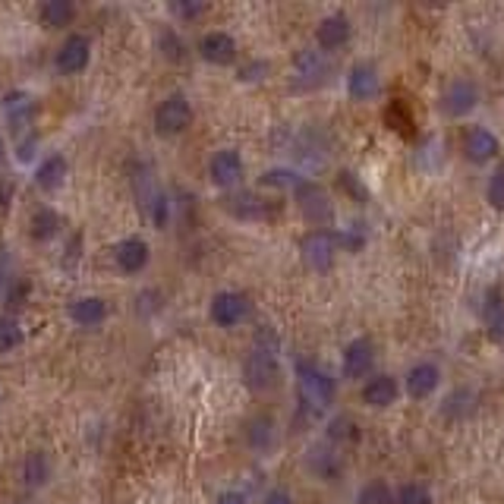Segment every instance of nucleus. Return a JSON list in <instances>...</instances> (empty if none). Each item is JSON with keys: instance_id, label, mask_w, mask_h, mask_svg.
<instances>
[{"instance_id": "f257e3e1", "label": "nucleus", "mask_w": 504, "mask_h": 504, "mask_svg": "<svg viewBox=\"0 0 504 504\" xmlns=\"http://www.w3.org/2000/svg\"><path fill=\"white\" fill-rule=\"evenodd\" d=\"M296 391H300L302 410L309 416H322L334 403V378L325 369L312 366V363L296 366Z\"/></svg>"}, {"instance_id": "f03ea898", "label": "nucleus", "mask_w": 504, "mask_h": 504, "mask_svg": "<svg viewBox=\"0 0 504 504\" xmlns=\"http://www.w3.org/2000/svg\"><path fill=\"white\" fill-rule=\"evenodd\" d=\"M246 385L252 391H268L278 385V338L271 332H262L246 356Z\"/></svg>"}, {"instance_id": "7ed1b4c3", "label": "nucleus", "mask_w": 504, "mask_h": 504, "mask_svg": "<svg viewBox=\"0 0 504 504\" xmlns=\"http://www.w3.org/2000/svg\"><path fill=\"white\" fill-rule=\"evenodd\" d=\"M133 187H136V195H139V202H142L145 215L151 218V224H155V227H164L167 224V199L158 189V183H155V173H151L149 167H139L136 177H133Z\"/></svg>"}, {"instance_id": "20e7f679", "label": "nucleus", "mask_w": 504, "mask_h": 504, "mask_svg": "<svg viewBox=\"0 0 504 504\" xmlns=\"http://www.w3.org/2000/svg\"><path fill=\"white\" fill-rule=\"evenodd\" d=\"M252 302L246 294L240 290H221V294L211 300V322L221 325V328H237L249 318Z\"/></svg>"}, {"instance_id": "39448f33", "label": "nucleus", "mask_w": 504, "mask_h": 504, "mask_svg": "<svg viewBox=\"0 0 504 504\" xmlns=\"http://www.w3.org/2000/svg\"><path fill=\"white\" fill-rule=\"evenodd\" d=\"M189 123H193V108H189V101L183 95H167L155 111V130L161 136H177V133L187 130Z\"/></svg>"}, {"instance_id": "423d86ee", "label": "nucleus", "mask_w": 504, "mask_h": 504, "mask_svg": "<svg viewBox=\"0 0 504 504\" xmlns=\"http://www.w3.org/2000/svg\"><path fill=\"white\" fill-rule=\"evenodd\" d=\"M340 246V237L332 231H312L309 237L302 240V262L312 268V271H328L334 265V252Z\"/></svg>"}, {"instance_id": "0eeeda50", "label": "nucleus", "mask_w": 504, "mask_h": 504, "mask_svg": "<svg viewBox=\"0 0 504 504\" xmlns=\"http://www.w3.org/2000/svg\"><path fill=\"white\" fill-rule=\"evenodd\" d=\"M479 104V88H476L473 80H467V76H457V80H451L445 86V92H441V111H445L447 117H467L470 111Z\"/></svg>"}, {"instance_id": "6e6552de", "label": "nucleus", "mask_w": 504, "mask_h": 504, "mask_svg": "<svg viewBox=\"0 0 504 504\" xmlns=\"http://www.w3.org/2000/svg\"><path fill=\"white\" fill-rule=\"evenodd\" d=\"M328 70H332V64H328V54H325V50H316V48L300 50V54H296V60H294V76H296V82H300L302 88L322 86V82L328 80Z\"/></svg>"}, {"instance_id": "1a4fd4ad", "label": "nucleus", "mask_w": 504, "mask_h": 504, "mask_svg": "<svg viewBox=\"0 0 504 504\" xmlns=\"http://www.w3.org/2000/svg\"><path fill=\"white\" fill-rule=\"evenodd\" d=\"M296 202H300L302 215L309 218V221H316V224L332 221V215H334V209H332V195L325 193V189L318 187V183L302 180L300 187H296Z\"/></svg>"}, {"instance_id": "9d476101", "label": "nucleus", "mask_w": 504, "mask_h": 504, "mask_svg": "<svg viewBox=\"0 0 504 504\" xmlns=\"http://www.w3.org/2000/svg\"><path fill=\"white\" fill-rule=\"evenodd\" d=\"M88 57H92V42L82 32H73L57 50V70L64 76H76L88 66Z\"/></svg>"}, {"instance_id": "9b49d317", "label": "nucleus", "mask_w": 504, "mask_h": 504, "mask_svg": "<svg viewBox=\"0 0 504 504\" xmlns=\"http://www.w3.org/2000/svg\"><path fill=\"white\" fill-rule=\"evenodd\" d=\"M243 158H240L237 149H221L215 151V158L209 164V173H211V183L221 189H233L240 180H243Z\"/></svg>"}, {"instance_id": "f8f14e48", "label": "nucleus", "mask_w": 504, "mask_h": 504, "mask_svg": "<svg viewBox=\"0 0 504 504\" xmlns=\"http://www.w3.org/2000/svg\"><path fill=\"white\" fill-rule=\"evenodd\" d=\"M375 366V347L372 340L356 338L344 350V375L347 378H366Z\"/></svg>"}, {"instance_id": "ddd939ff", "label": "nucleus", "mask_w": 504, "mask_h": 504, "mask_svg": "<svg viewBox=\"0 0 504 504\" xmlns=\"http://www.w3.org/2000/svg\"><path fill=\"white\" fill-rule=\"evenodd\" d=\"M378 88H382V80H378V70L372 64H356L347 76V92L353 101L378 98Z\"/></svg>"}, {"instance_id": "4468645a", "label": "nucleus", "mask_w": 504, "mask_h": 504, "mask_svg": "<svg viewBox=\"0 0 504 504\" xmlns=\"http://www.w3.org/2000/svg\"><path fill=\"white\" fill-rule=\"evenodd\" d=\"M463 155L473 164H485V161H492L498 155V136L492 130H485V126H473L467 133V139H463Z\"/></svg>"}, {"instance_id": "2eb2a0df", "label": "nucleus", "mask_w": 504, "mask_h": 504, "mask_svg": "<svg viewBox=\"0 0 504 504\" xmlns=\"http://www.w3.org/2000/svg\"><path fill=\"white\" fill-rule=\"evenodd\" d=\"M401 397V385H397L394 375H375L363 385V403L366 407H375V410H382V407H391V403Z\"/></svg>"}, {"instance_id": "dca6fc26", "label": "nucleus", "mask_w": 504, "mask_h": 504, "mask_svg": "<svg viewBox=\"0 0 504 504\" xmlns=\"http://www.w3.org/2000/svg\"><path fill=\"white\" fill-rule=\"evenodd\" d=\"M316 42H318V48H322V50L344 48V44L350 42V19H347L344 13L325 16V19L318 22V29H316Z\"/></svg>"}, {"instance_id": "f3484780", "label": "nucleus", "mask_w": 504, "mask_h": 504, "mask_svg": "<svg viewBox=\"0 0 504 504\" xmlns=\"http://www.w3.org/2000/svg\"><path fill=\"white\" fill-rule=\"evenodd\" d=\"M199 54L209 60V64L227 66L237 57V42H233L227 32H209V35L199 42Z\"/></svg>"}, {"instance_id": "a211bd4d", "label": "nucleus", "mask_w": 504, "mask_h": 504, "mask_svg": "<svg viewBox=\"0 0 504 504\" xmlns=\"http://www.w3.org/2000/svg\"><path fill=\"white\" fill-rule=\"evenodd\" d=\"M114 259H117V268H120V271L139 274L145 265H149V243L139 240V237L123 240V243H117Z\"/></svg>"}, {"instance_id": "6ab92c4d", "label": "nucleus", "mask_w": 504, "mask_h": 504, "mask_svg": "<svg viewBox=\"0 0 504 504\" xmlns=\"http://www.w3.org/2000/svg\"><path fill=\"white\" fill-rule=\"evenodd\" d=\"M439 382H441V372L435 363H416V366L407 372V394H410L413 401H423V397H429L439 388Z\"/></svg>"}, {"instance_id": "aec40b11", "label": "nucleus", "mask_w": 504, "mask_h": 504, "mask_svg": "<svg viewBox=\"0 0 504 504\" xmlns=\"http://www.w3.org/2000/svg\"><path fill=\"white\" fill-rule=\"evenodd\" d=\"M70 318L80 328H98L104 318H108V302L101 296H82L70 306Z\"/></svg>"}, {"instance_id": "412c9836", "label": "nucleus", "mask_w": 504, "mask_h": 504, "mask_svg": "<svg viewBox=\"0 0 504 504\" xmlns=\"http://www.w3.org/2000/svg\"><path fill=\"white\" fill-rule=\"evenodd\" d=\"M19 479H22V485H29V489H38V485L48 483V479H50L48 454H42V451L29 454V457L22 461V467H19Z\"/></svg>"}, {"instance_id": "4be33fe9", "label": "nucleus", "mask_w": 504, "mask_h": 504, "mask_svg": "<svg viewBox=\"0 0 504 504\" xmlns=\"http://www.w3.org/2000/svg\"><path fill=\"white\" fill-rule=\"evenodd\" d=\"M64 177H66V158H64V155H50V158H44L42 164H38V171H35V183L44 189V193L57 189L60 183H64Z\"/></svg>"}, {"instance_id": "5701e85b", "label": "nucleus", "mask_w": 504, "mask_h": 504, "mask_svg": "<svg viewBox=\"0 0 504 504\" xmlns=\"http://www.w3.org/2000/svg\"><path fill=\"white\" fill-rule=\"evenodd\" d=\"M483 316H485V328H489L492 338L504 340V302H501V296H498V290H489Z\"/></svg>"}, {"instance_id": "b1692460", "label": "nucleus", "mask_w": 504, "mask_h": 504, "mask_svg": "<svg viewBox=\"0 0 504 504\" xmlns=\"http://www.w3.org/2000/svg\"><path fill=\"white\" fill-rule=\"evenodd\" d=\"M227 209H231L237 218H265L268 215V205L259 199V195H252V193L231 195V199H227Z\"/></svg>"}, {"instance_id": "393cba45", "label": "nucleus", "mask_w": 504, "mask_h": 504, "mask_svg": "<svg viewBox=\"0 0 504 504\" xmlns=\"http://www.w3.org/2000/svg\"><path fill=\"white\" fill-rule=\"evenodd\" d=\"M274 435H278V432H274V423L268 416L252 419V423H249V447H252V451H259V454L271 451Z\"/></svg>"}, {"instance_id": "a878e982", "label": "nucleus", "mask_w": 504, "mask_h": 504, "mask_svg": "<svg viewBox=\"0 0 504 504\" xmlns=\"http://www.w3.org/2000/svg\"><path fill=\"white\" fill-rule=\"evenodd\" d=\"M70 19H73V4H66V0H50V4H44L42 7V22L44 26H50V29L66 26Z\"/></svg>"}, {"instance_id": "bb28decb", "label": "nucleus", "mask_w": 504, "mask_h": 504, "mask_svg": "<svg viewBox=\"0 0 504 504\" xmlns=\"http://www.w3.org/2000/svg\"><path fill=\"white\" fill-rule=\"evenodd\" d=\"M22 338H26V334H22V325L10 316H0V353L16 350V347L22 344Z\"/></svg>"}, {"instance_id": "cd10ccee", "label": "nucleus", "mask_w": 504, "mask_h": 504, "mask_svg": "<svg viewBox=\"0 0 504 504\" xmlns=\"http://www.w3.org/2000/svg\"><path fill=\"white\" fill-rule=\"evenodd\" d=\"M57 233V215L50 209H38L32 215V237L35 240H50Z\"/></svg>"}, {"instance_id": "c85d7f7f", "label": "nucleus", "mask_w": 504, "mask_h": 504, "mask_svg": "<svg viewBox=\"0 0 504 504\" xmlns=\"http://www.w3.org/2000/svg\"><path fill=\"white\" fill-rule=\"evenodd\" d=\"M360 504H397V495L388 489V483L375 479V483L363 485L360 492Z\"/></svg>"}, {"instance_id": "c756f323", "label": "nucleus", "mask_w": 504, "mask_h": 504, "mask_svg": "<svg viewBox=\"0 0 504 504\" xmlns=\"http://www.w3.org/2000/svg\"><path fill=\"white\" fill-rule=\"evenodd\" d=\"M4 111H7L10 120H26V114L32 111V98L26 92H10L7 98H4Z\"/></svg>"}, {"instance_id": "7c9ffc66", "label": "nucleus", "mask_w": 504, "mask_h": 504, "mask_svg": "<svg viewBox=\"0 0 504 504\" xmlns=\"http://www.w3.org/2000/svg\"><path fill=\"white\" fill-rule=\"evenodd\" d=\"M397 504H432V492L423 483H403L397 489Z\"/></svg>"}, {"instance_id": "2f4dec72", "label": "nucleus", "mask_w": 504, "mask_h": 504, "mask_svg": "<svg viewBox=\"0 0 504 504\" xmlns=\"http://www.w3.org/2000/svg\"><path fill=\"white\" fill-rule=\"evenodd\" d=\"M485 195H489L492 209L501 211L504 209V164L495 167V173L489 177V187H485Z\"/></svg>"}, {"instance_id": "473e14b6", "label": "nucleus", "mask_w": 504, "mask_h": 504, "mask_svg": "<svg viewBox=\"0 0 504 504\" xmlns=\"http://www.w3.org/2000/svg\"><path fill=\"white\" fill-rule=\"evenodd\" d=\"M262 183H265V187H300V177H296L294 171H268L265 177H262Z\"/></svg>"}, {"instance_id": "72a5a7b5", "label": "nucleus", "mask_w": 504, "mask_h": 504, "mask_svg": "<svg viewBox=\"0 0 504 504\" xmlns=\"http://www.w3.org/2000/svg\"><path fill=\"white\" fill-rule=\"evenodd\" d=\"M161 48H164L167 60H183V57H187V48H183V42L173 35V32H164V35H161Z\"/></svg>"}, {"instance_id": "f704fd0d", "label": "nucleus", "mask_w": 504, "mask_h": 504, "mask_svg": "<svg viewBox=\"0 0 504 504\" xmlns=\"http://www.w3.org/2000/svg\"><path fill=\"white\" fill-rule=\"evenodd\" d=\"M173 13L183 16V19H195V16L205 13V4H173Z\"/></svg>"}, {"instance_id": "c9c22d12", "label": "nucleus", "mask_w": 504, "mask_h": 504, "mask_svg": "<svg viewBox=\"0 0 504 504\" xmlns=\"http://www.w3.org/2000/svg\"><path fill=\"white\" fill-rule=\"evenodd\" d=\"M26 296H29V281H16L7 300H10V306H22V300H26Z\"/></svg>"}, {"instance_id": "e433bc0d", "label": "nucleus", "mask_w": 504, "mask_h": 504, "mask_svg": "<svg viewBox=\"0 0 504 504\" xmlns=\"http://www.w3.org/2000/svg\"><path fill=\"white\" fill-rule=\"evenodd\" d=\"M262 504H294V498H290L284 489H274V492H268L265 501H262Z\"/></svg>"}, {"instance_id": "4c0bfd02", "label": "nucleus", "mask_w": 504, "mask_h": 504, "mask_svg": "<svg viewBox=\"0 0 504 504\" xmlns=\"http://www.w3.org/2000/svg\"><path fill=\"white\" fill-rule=\"evenodd\" d=\"M10 284V259L7 256H0V290Z\"/></svg>"}, {"instance_id": "58836bf2", "label": "nucleus", "mask_w": 504, "mask_h": 504, "mask_svg": "<svg viewBox=\"0 0 504 504\" xmlns=\"http://www.w3.org/2000/svg\"><path fill=\"white\" fill-rule=\"evenodd\" d=\"M215 504H246V498L240 495V492H224V495L218 498Z\"/></svg>"}, {"instance_id": "ea45409f", "label": "nucleus", "mask_w": 504, "mask_h": 504, "mask_svg": "<svg viewBox=\"0 0 504 504\" xmlns=\"http://www.w3.org/2000/svg\"><path fill=\"white\" fill-rule=\"evenodd\" d=\"M10 193H13V189H10V183H4V187H0V211H7V199H10Z\"/></svg>"}, {"instance_id": "a19ab883", "label": "nucleus", "mask_w": 504, "mask_h": 504, "mask_svg": "<svg viewBox=\"0 0 504 504\" xmlns=\"http://www.w3.org/2000/svg\"><path fill=\"white\" fill-rule=\"evenodd\" d=\"M0 161H4V139H0Z\"/></svg>"}]
</instances>
